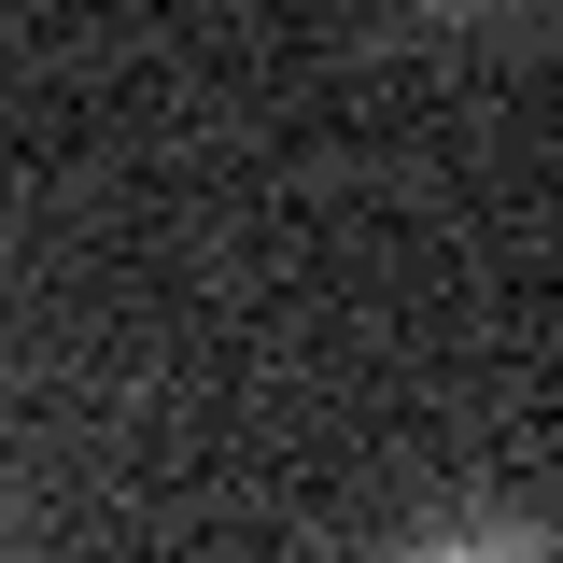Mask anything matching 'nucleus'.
<instances>
[{
	"instance_id": "f257e3e1",
	"label": "nucleus",
	"mask_w": 563,
	"mask_h": 563,
	"mask_svg": "<svg viewBox=\"0 0 563 563\" xmlns=\"http://www.w3.org/2000/svg\"><path fill=\"white\" fill-rule=\"evenodd\" d=\"M409 563H550L536 536H437V550H409Z\"/></svg>"
}]
</instances>
